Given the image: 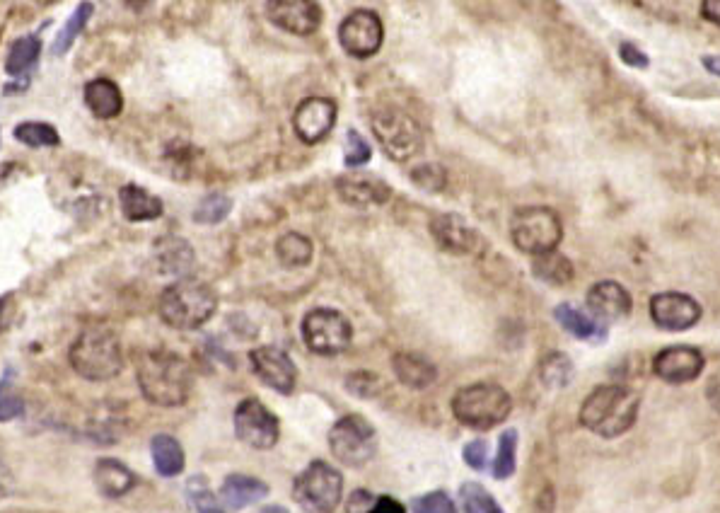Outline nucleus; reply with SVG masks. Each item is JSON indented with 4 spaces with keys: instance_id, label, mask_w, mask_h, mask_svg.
Here are the masks:
<instances>
[{
    "instance_id": "nucleus-10",
    "label": "nucleus",
    "mask_w": 720,
    "mask_h": 513,
    "mask_svg": "<svg viewBox=\"0 0 720 513\" xmlns=\"http://www.w3.org/2000/svg\"><path fill=\"white\" fill-rule=\"evenodd\" d=\"M303 339L307 349L319 356H336L348 349L353 339V327L346 315L332 308H315L303 320Z\"/></svg>"
},
{
    "instance_id": "nucleus-14",
    "label": "nucleus",
    "mask_w": 720,
    "mask_h": 513,
    "mask_svg": "<svg viewBox=\"0 0 720 513\" xmlns=\"http://www.w3.org/2000/svg\"><path fill=\"white\" fill-rule=\"evenodd\" d=\"M249 363L252 371L264 385L281 395H290L298 383V368L283 349L278 347H259L249 351Z\"/></svg>"
},
{
    "instance_id": "nucleus-36",
    "label": "nucleus",
    "mask_w": 720,
    "mask_h": 513,
    "mask_svg": "<svg viewBox=\"0 0 720 513\" xmlns=\"http://www.w3.org/2000/svg\"><path fill=\"white\" fill-rule=\"evenodd\" d=\"M22 414H25V400L15 385V371L8 368L0 378V422H13Z\"/></svg>"
},
{
    "instance_id": "nucleus-17",
    "label": "nucleus",
    "mask_w": 720,
    "mask_h": 513,
    "mask_svg": "<svg viewBox=\"0 0 720 513\" xmlns=\"http://www.w3.org/2000/svg\"><path fill=\"white\" fill-rule=\"evenodd\" d=\"M336 192L344 204L353 209H373V206H385L392 197V187L385 180L370 172H348L336 180Z\"/></svg>"
},
{
    "instance_id": "nucleus-2",
    "label": "nucleus",
    "mask_w": 720,
    "mask_h": 513,
    "mask_svg": "<svg viewBox=\"0 0 720 513\" xmlns=\"http://www.w3.org/2000/svg\"><path fill=\"white\" fill-rule=\"evenodd\" d=\"M641 400L624 385H600L585 397L580 424L602 438H617L636 424Z\"/></svg>"
},
{
    "instance_id": "nucleus-21",
    "label": "nucleus",
    "mask_w": 720,
    "mask_h": 513,
    "mask_svg": "<svg viewBox=\"0 0 720 513\" xmlns=\"http://www.w3.org/2000/svg\"><path fill=\"white\" fill-rule=\"evenodd\" d=\"M136 475L114 458H102L95 465V487L102 497L121 499L136 487Z\"/></svg>"
},
{
    "instance_id": "nucleus-1",
    "label": "nucleus",
    "mask_w": 720,
    "mask_h": 513,
    "mask_svg": "<svg viewBox=\"0 0 720 513\" xmlns=\"http://www.w3.org/2000/svg\"><path fill=\"white\" fill-rule=\"evenodd\" d=\"M138 388L150 405L182 407L191 395V368L172 351H145L136 361Z\"/></svg>"
},
{
    "instance_id": "nucleus-42",
    "label": "nucleus",
    "mask_w": 720,
    "mask_h": 513,
    "mask_svg": "<svg viewBox=\"0 0 720 513\" xmlns=\"http://www.w3.org/2000/svg\"><path fill=\"white\" fill-rule=\"evenodd\" d=\"M411 509L418 513H455L457 506L445 492H428L418 497Z\"/></svg>"
},
{
    "instance_id": "nucleus-41",
    "label": "nucleus",
    "mask_w": 720,
    "mask_h": 513,
    "mask_svg": "<svg viewBox=\"0 0 720 513\" xmlns=\"http://www.w3.org/2000/svg\"><path fill=\"white\" fill-rule=\"evenodd\" d=\"M189 501L196 511H220L223 506L218 504L216 494L208 489V484L203 482V477H191L189 487H187Z\"/></svg>"
},
{
    "instance_id": "nucleus-3",
    "label": "nucleus",
    "mask_w": 720,
    "mask_h": 513,
    "mask_svg": "<svg viewBox=\"0 0 720 513\" xmlns=\"http://www.w3.org/2000/svg\"><path fill=\"white\" fill-rule=\"evenodd\" d=\"M68 359H71L73 371L92 383L112 380L124 368L119 337L104 325H92L80 332L68 351Z\"/></svg>"
},
{
    "instance_id": "nucleus-8",
    "label": "nucleus",
    "mask_w": 720,
    "mask_h": 513,
    "mask_svg": "<svg viewBox=\"0 0 720 513\" xmlns=\"http://www.w3.org/2000/svg\"><path fill=\"white\" fill-rule=\"evenodd\" d=\"M375 426L360 414H346L329 431V451L348 468H363L377 453Z\"/></svg>"
},
{
    "instance_id": "nucleus-40",
    "label": "nucleus",
    "mask_w": 720,
    "mask_h": 513,
    "mask_svg": "<svg viewBox=\"0 0 720 513\" xmlns=\"http://www.w3.org/2000/svg\"><path fill=\"white\" fill-rule=\"evenodd\" d=\"M370 158H373V148H370V143L365 141V138L360 136L356 129H348V131H346L344 165L351 167V170H353V167L368 165Z\"/></svg>"
},
{
    "instance_id": "nucleus-34",
    "label": "nucleus",
    "mask_w": 720,
    "mask_h": 513,
    "mask_svg": "<svg viewBox=\"0 0 720 513\" xmlns=\"http://www.w3.org/2000/svg\"><path fill=\"white\" fill-rule=\"evenodd\" d=\"M515 460H518V431L508 429L498 438L496 460H493V477L496 480H508L515 472Z\"/></svg>"
},
{
    "instance_id": "nucleus-9",
    "label": "nucleus",
    "mask_w": 720,
    "mask_h": 513,
    "mask_svg": "<svg viewBox=\"0 0 720 513\" xmlns=\"http://www.w3.org/2000/svg\"><path fill=\"white\" fill-rule=\"evenodd\" d=\"M293 499L307 511H334L344 499V480L332 465L315 460L295 480Z\"/></svg>"
},
{
    "instance_id": "nucleus-15",
    "label": "nucleus",
    "mask_w": 720,
    "mask_h": 513,
    "mask_svg": "<svg viewBox=\"0 0 720 513\" xmlns=\"http://www.w3.org/2000/svg\"><path fill=\"white\" fill-rule=\"evenodd\" d=\"M650 317L667 332H684L701 320V305L687 293H658L650 298Z\"/></svg>"
},
{
    "instance_id": "nucleus-28",
    "label": "nucleus",
    "mask_w": 720,
    "mask_h": 513,
    "mask_svg": "<svg viewBox=\"0 0 720 513\" xmlns=\"http://www.w3.org/2000/svg\"><path fill=\"white\" fill-rule=\"evenodd\" d=\"M532 274L549 286H566V284H571L573 276H576L571 259L563 257L561 252H556V250L542 252V255H534Z\"/></svg>"
},
{
    "instance_id": "nucleus-31",
    "label": "nucleus",
    "mask_w": 720,
    "mask_h": 513,
    "mask_svg": "<svg viewBox=\"0 0 720 513\" xmlns=\"http://www.w3.org/2000/svg\"><path fill=\"white\" fill-rule=\"evenodd\" d=\"M158 262L165 274H187L194 264V250L187 240L182 238H165L158 245Z\"/></svg>"
},
{
    "instance_id": "nucleus-25",
    "label": "nucleus",
    "mask_w": 720,
    "mask_h": 513,
    "mask_svg": "<svg viewBox=\"0 0 720 513\" xmlns=\"http://www.w3.org/2000/svg\"><path fill=\"white\" fill-rule=\"evenodd\" d=\"M266 494H269V487L257 480V477L249 475H230L223 482V487H220V499H223V506H228V509H245L254 501L264 499Z\"/></svg>"
},
{
    "instance_id": "nucleus-30",
    "label": "nucleus",
    "mask_w": 720,
    "mask_h": 513,
    "mask_svg": "<svg viewBox=\"0 0 720 513\" xmlns=\"http://www.w3.org/2000/svg\"><path fill=\"white\" fill-rule=\"evenodd\" d=\"M39 56H42V42H39V37H34V34L20 37L10 46L8 59H5V73L13 78L27 76V73L37 66Z\"/></svg>"
},
{
    "instance_id": "nucleus-44",
    "label": "nucleus",
    "mask_w": 720,
    "mask_h": 513,
    "mask_svg": "<svg viewBox=\"0 0 720 513\" xmlns=\"http://www.w3.org/2000/svg\"><path fill=\"white\" fill-rule=\"evenodd\" d=\"M464 463L469 465L472 470H484L486 468V460H489V443L476 438V441H469L464 446Z\"/></svg>"
},
{
    "instance_id": "nucleus-7",
    "label": "nucleus",
    "mask_w": 720,
    "mask_h": 513,
    "mask_svg": "<svg viewBox=\"0 0 720 513\" xmlns=\"http://www.w3.org/2000/svg\"><path fill=\"white\" fill-rule=\"evenodd\" d=\"M373 134L394 163H406L423 148V131L418 121L397 107H385L373 114Z\"/></svg>"
},
{
    "instance_id": "nucleus-53",
    "label": "nucleus",
    "mask_w": 720,
    "mask_h": 513,
    "mask_svg": "<svg viewBox=\"0 0 720 513\" xmlns=\"http://www.w3.org/2000/svg\"><path fill=\"white\" fill-rule=\"evenodd\" d=\"M3 489H5L3 487V468H0V492H3Z\"/></svg>"
},
{
    "instance_id": "nucleus-51",
    "label": "nucleus",
    "mask_w": 720,
    "mask_h": 513,
    "mask_svg": "<svg viewBox=\"0 0 720 513\" xmlns=\"http://www.w3.org/2000/svg\"><path fill=\"white\" fill-rule=\"evenodd\" d=\"M704 66L713 76H720V56H704Z\"/></svg>"
},
{
    "instance_id": "nucleus-16",
    "label": "nucleus",
    "mask_w": 720,
    "mask_h": 513,
    "mask_svg": "<svg viewBox=\"0 0 720 513\" xmlns=\"http://www.w3.org/2000/svg\"><path fill=\"white\" fill-rule=\"evenodd\" d=\"M336 102L329 100V97H307L295 109L293 126L295 134L300 136V141L307 143V146H315V143L324 141L329 136V131L334 129L336 124Z\"/></svg>"
},
{
    "instance_id": "nucleus-29",
    "label": "nucleus",
    "mask_w": 720,
    "mask_h": 513,
    "mask_svg": "<svg viewBox=\"0 0 720 513\" xmlns=\"http://www.w3.org/2000/svg\"><path fill=\"white\" fill-rule=\"evenodd\" d=\"M276 257L286 269H303L315 257V245L307 235L283 233L276 240Z\"/></svg>"
},
{
    "instance_id": "nucleus-26",
    "label": "nucleus",
    "mask_w": 720,
    "mask_h": 513,
    "mask_svg": "<svg viewBox=\"0 0 720 513\" xmlns=\"http://www.w3.org/2000/svg\"><path fill=\"white\" fill-rule=\"evenodd\" d=\"M556 322L563 327L566 332H571L573 337L585 339V342L592 344H602L607 339V330L605 325L595 322L592 317H588L585 313H580L578 308H573L571 303H561L556 305L554 310Z\"/></svg>"
},
{
    "instance_id": "nucleus-37",
    "label": "nucleus",
    "mask_w": 720,
    "mask_h": 513,
    "mask_svg": "<svg viewBox=\"0 0 720 513\" xmlns=\"http://www.w3.org/2000/svg\"><path fill=\"white\" fill-rule=\"evenodd\" d=\"M460 504L467 513H501V506L491 497L486 487L476 482H467L460 487Z\"/></svg>"
},
{
    "instance_id": "nucleus-35",
    "label": "nucleus",
    "mask_w": 720,
    "mask_h": 513,
    "mask_svg": "<svg viewBox=\"0 0 720 513\" xmlns=\"http://www.w3.org/2000/svg\"><path fill=\"white\" fill-rule=\"evenodd\" d=\"M15 138L29 148H54L61 143L58 131L44 121H25L15 129Z\"/></svg>"
},
{
    "instance_id": "nucleus-45",
    "label": "nucleus",
    "mask_w": 720,
    "mask_h": 513,
    "mask_svg": "<svg viewBox=\"0 0 720 513\" xmlns=\"http://www.w3.org/2000/svg\"><path fill=\"white\" fill-rule=\"evenodd\" d=\"M619 59L624 61L626 66H631V68H648L650 66L648 56L643 54V51L638 49L636 44H631V42H624L619 46Z\"/></svg>"
},
{
    "instance_id": "nucleus-38",
    "label": "nucleus",
    "mask_w": 720,
    "mask_h": 513,
    "mask_svg": "<svg viewBox=\"0 0 720 513\" xmlns=\"http://www.w3.org/2000/svg\"><path fill=\"white\" fill-rule=\"evenodd\" d=\"M232 209V199L225 197V194H208L206 199H201V204L196 206L194 221L203 223V226H216V223L225 221Z\"/></svg>"
},
{
    "instance_id": "nucleus-24",
    "label": "nucleus",
    "mask_w": 720,
    "mask_h": 513,
    "mask_svg": "<svg viewBox=\"0 0 720 513\" xmlns=\"http://www.w3.org/2000/svg\"><path fill=\"white\" fill-rule=\"evenodd\" d=\"M119 204L124 216L133 223L143 221H155V218L162 216V201L150 194L148 189L138 187V184H126V187L119 189Z\"/></svg>"
},
{
    "instance_id": "nucleus-48",
    "label": "nucleus",
    "mask_w": 720,
    "mask_h": 513,
    "mask_svg": "<svg viewBox=\"0 0 720 513\" xmlns=\"http://www.w3.org/2000/svg\"><path fill=\"white\" fill-rule=\"evenodd\" d=\"M701 15L711 25L720 27V0H701Z\"/></svg>"
},
{
    "instance_id": "nucleus-20",
    "label": "nucleus",
    "mask_w": 720,
    "mask_h": 513,
    "mask_svg": "<svg viewBox=\"0 0 720 513\" xmlns=\"http://www.w3.org/2000/svg\"><path fill=\"white\" fill-rule=\"evenodd\" d=\"M590 313L602 322H617L631 315L634 301L619 281H597L588 291Z\"/></svg>"
},
{
    "instance_id": "nucleus-11",
    "label": "nucleus",
    "mask_w": 720,
    "mask_h": 513,
    "mask_svg": "<svg viewBox=\"0 0 720 513\" xmlns=\"http://www.w3.org/2000/svg\"><path fill=\"white\" fill-rule=\"evenodd\" d=\"M235 434L242 443L257 451H269L281 438V424L259 400L247 397L235 409Z\"/></svg>"
},
{
    "instance_id": "nucleus-47",
    "label": "nucleus",
    "mask_w": 720,
    "mask_h": 513,
    "mask_svg": "<svg viewBox=\"0 0 720 513\" xmlns=\"http://www.w3.org/2000/svg\"><path fill=\"white\" fill-rule=\"evenodd\" d=\"M13 317H15V296L13 293H5V296H0V332L13 322Z\"/></svg>"
},
{
    "instance_id": "nucleus-5",
    "label": "nucleus",
    "mask_w": 720,
    "mask_h": 513,
    "mask_svg": "<svg viewBox=\"0 0 720 513\" xmlns=\"http://www.w3.org/2000/svg\"><path fill=\"white\" fill-rule=\"evenodd\" d=\"M513 412V400L496 383H474L457 390L452 397V414L457 422L476 431H489L503 424Z\"/></svg>"
},
{
    "instance_id": "nucleus-4",
    "label": "nucleus",
    "mask_w": 720,
    "mask_h": 513,
    "mask_svg": "<svg viewBox=\"0 0 720 513\" xmlns=\"http://www.w3.org/2000/svg\"><path fill=\"white\" fill-rule=\"evenodd\" d=\"M160 317L174 330H199L218 310V296L199 279H182L160 296Z\"/></svg>"
},
{
    "instance_id": "nucleus-22",
    "label": "nucleus",
    "mask_w": 720,
    "mask_h": 513,
    "mask_svg": "<svg viewBox=\"0 0 720 513\" xmlns=\"http://www.w3.org/2000/svg\"><path fill=\"white\" fill-rule=\"evenodd\" d=\"M85 105L97 119H114L124 109V95L109 78H95L85 85Z\"/></svg>"
},
{
    "instance_id": "nucleus-12",
    "label": "nucleus",
    "mask_w": 720,
    "mask_h": 513,
    "mask_svg": "<svg viewBox=\"0 0 720 513\" xmlns=\"http://www.w3.org/2000/svg\"><path fill=\"white\" fill-rule=\"evenodd\" d=\"M385 27L373 10H353L339 25V44L353 59H370L382 49Z\"/></svg>"
},
{
    "instance_id": "nucleus-6",
    "label": "nucleus",
    "mask_w": 720,
    "mask_h": 513,
    "mask_svg": "<svg viewBox=\"0 0 720 513\" xmlns=\"http://www.w3.org/2000/svg\"><path fill=\"white\" fill-rule=\"evenodd\" d=\"M510 238L525 255H542L559 247L563 226L559 213L547 206H525L510 218Z\"/></svg>"
},
{
    "instance_id": "nucleus-32",
    "label": "nucleus",
    "mask_w": 720,
    "mask_h": 513,
    "mask_svg": "<svg viewBox=\"0 0 720 513\" xmlns=\"http://www.w3.org/2000/svg\"><path fill=\"white\" fill-rule=\"evenodd\" d=\"M92 13H95V5H92L90 0H83V3L73 10V15L68 17V22L63 25V30L58 32L56 42H54V46H51V54L54 56L66 54V51L73 46L75 39L80 37V32L85 30V25L90 22Z\"/></svg>"
},
{
    "instance_id": "nucleus-50",
    "label": "nucleus",
    "mask_w": 720,
    "mask_h": 513,
    "mask_svg": "<svg viewBox=\"0 0 720 513\" xmlns=\"http://www.w3.org/2000/svg\"><path fill=\"white\" fill-rule=\"evenodd\" d=\"M370 511H392V513H402L404 506L399 501H394L392 497H375V504Z\"/></svg>"
},
{
    "instance_id": "nucleus-18",
    "label": "nucleus",
    "mask_w": 720,
    "mask_h": 513,
    "mask_svg": "<svg viewBox=\"0 0 720 513\" xmlns=\"http://www.w3.org/2000/svg\"><path fill=\"white\" fill-rule=\"evenodd\" d=\"M431 235L435 245L450 255H474L479 250V233L457 213H438L431 221Z\"/></svg>"
},
{
    "instance_id": "nucleus-39",
    "label": "nucleus",
    "mask_w": 720,
    "mask_h": 513,
    "mask_svg": "<svg viewBox=\"0 0 720 513\" xmlns=\"http://www.w3.org/2000/svg\"><path fill=\"white\" fill-rule=\"evenodd\" d=\"M411 182L416 184L418 189L423 192H443L445 184H447V172L443 165H435V163H426V165H418L414 172H411Z\"/></svg>"
},
{
    "instance_id": "nucleus-19",
    "label": "nucleus",
    "mask_w": 720,
    "mask_h": 513,
    "mask_svg": "<svg viewBox=\"0 0 720 513\" xmlns=\"http://www.w3.org/2000/svg\"><path fill=\"white\" fill-rule=\"evenodd\" d=\"M653 371L665 383H692L704 371V354L694 347H667L655 356Z\"/></svg>"
},
{
    "instance_id": "nucleus-13",
    "label": "nucleus",
    "mask_w": 720,
    "mask_h": 513,
    "mask_svg": "<svg viewBox=\"0 0 720 513\" xmlns=\"http://www.w3.org/2000/svg\"><path fill=\"white\" fill-rule=\"evenodd\" d=\"M266 17L278 30L310 37L322 25V8L317 0H266Z\"/></svg>"
},
{
    "instance_id": "nucleus-49",
    "label": "nucleus",
    "mask_w": 720,
    "mask_h": 513,
    "mask_svg": "<svg viewBox=\"0 0 720 513\" xmlns=\"http://www.w3.org/2000/svg\"><path fill=\"white\" fill-rule=\"evenodd\" d=\"M706 400L711 402V407L716 409V412H720V373H716V376H711V380H708Z\"/></svg>"
},
{
    "instance_id": "nucleus-46",
    "label": "nucleus",
    "mask_w": 720,
    "mask_h": 513,
    "mask_svg": "<svg viewBox=\"0 0 720 513\" xmlns=\"http://www.w3.org/2000/svg\"><path fill=\"white\" fill-rule=\"evenodd\" d=\"M375 504V497L365 489H358V492L351 494V499L346 501V509L348 511H370Z\"/></svg>"
},
{
    "instance_id": "nucleus-52",
    "label": "nucleus",
    "mask_w": 720,
    "mask_h": 513,
    "mask_svg": "<svg viewBox=\"0 0 720 513\" xmlns=\"http://www.w3.org/2000/svg\"><path fill=\"white\" fill-rule=\"evenodd\" d=\"M148 3H150V0H126V5H129V8H133V10H141Z\"/></svg>"
},
{
    "instance_id": "nucleus-23",
    "label": "nucleus",
    "mask_w": 720,
    "mask_h": 513,
    "mask_svg": "<svg viewBox=\"0 0 720 513\" xmlns=\"http://www.w3.org/2000/svg\"><path fill=\"white\" fill-rule=\"evenodd\" d=\"M392 366H394V376L399 378V383L411 390L431 388L435 378H438V368H435L431 361L423 359V356L418 354H409V351L394 356Z\"/></svg>"
},
{
    "instance_id": "nucleus-43",
    "label": "nucleus",
    "mask_w": 720,
    "mask_h": 513,
    "mask_svg": "<svg viewBox=\"0 0 720 513\" xmlns=\"http://www.w3.org/2000/svg\"><path fill=\"white\" fill-rule=\"evenodd\" d=\"M346 388H348V393H351V395L365 397V400H368V397H375L377 393H380L382 380L377 376H373V373H365V371L363 373H351V376L346 378Z\"/></svg>"
},
{
    "instance_id": "nucleus-54",
    "label": "nucleus",
    "mask_w": 720,
    "mask_h": 513,
    "mask_svg": "<svg viewBox=\"0 0 720 513\" xmlns=\"http://www.w3.org/2000/svg\"><path fill=\"white\" fill-rule=\"evenodd\" d=\"M39 3H44V5H49V3H56V0H39Z\"/></svg>"
},
{
    "instance_id": "nucleus-27",
    "label": "nucleus",
    "mask_w": 720,
    "mask_h": 513,
    "mask_svg": "<svg viewBox=\"0 0 720 513\" xmlns=\"http://www.w3.org/2000/svg\"><path fill=\"white\" fill-rule=\"evenodd\" d=\"M153 465L162 477H177L184 470V448L170 434H158L150 441Z\"/></svg>"
},
{
    "instance_id": "nucleus-33",
    "label": "nucleus",
    "mask_w": 720,
    "mask_h": 513,
    "mask_svg": "<svg viewBox=\"0 0 720 513\" xmlns=\"http://www.w3.org/2000/svg\"><path fill=\"white\" fill-rule=\"evenodd\" d=\"M539 378L547 388H566L573 378V363L566 354L556 351V354L544 356L539 363Z\"/></svg>"
}]
</instances>
